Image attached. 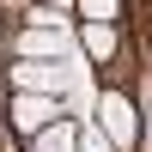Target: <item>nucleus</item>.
Returning a JSON list of instances; mask_svg holds the SVG:
<instances>
[{
  "mask_svg": "<svg viewBox=\"0 0 152 152\" xmlns=\"http://www.w3.org/2000/svg\"><path fill=\"white\" fill-rule=\"evenodd\" d=\"M31 152H79V122H67V116H61L55 128L31 134Z\"/></svg>",
  "mask_w": 152,
  "mask_h": 152,
  "instance_id": "nucleus-5",
  "label": "nucleus"
},
{
  "mask_svg": "<svg viewBox=\"0 0 152 152\" xmlns=\"http://www.w3.org/2000/svg\"><path fill=\"white\" fill-rule=\"evenodd\" d=\"M79 152H116V146H110V134L97 128V122H85L79 128Z\"/></svg>",
  "mask_w": 152,
  "mask_h": 152,
  "instance_id": "nucleus-8",
  "label": "nucleus"
},
{
  "mask_svg": "<svg viewBox=\"0 0 152 152\" xmlns=\"http://www.w3.org/2000/svg\"><path fill=\"white\" fill-rule=\"evenodd\" d=\"M79 43H85V55H91V61H116L122 37H116V24H79Z\"/></svg>",
  "mask_w": 152,
  "mask_h": 152,
  "instance_id": "nucleus-6",
  "label": "nucleus"
},
{
  "mask_svg": "<svg viewBox=\"0 0 152 152\" xmlns=\"http://www.w3.org/2000/svg\"><path fill=\"white\" fill-rule=\"evenodd\" d=\"M97 128L110 134L116 152H128L134 140H140V110H134V97L128 91H104V97H97Z\"/></svg>",
  "mask_w": 152,
  "mask_h": 152,
  "instance_id": "nucleus-1",
  "label": "nucleus"
},
{
  "mask_svg": "<svg viewBox=\"0 0 152 152\" xmlns=\"http://www.w3.org/2000/svg\"><path fill=\"white\" fill-rule=\"evenodd\" d=\"M18 61H61V31H49V24L18 31Z\"/></svg>",
  "mask_w": 152,
  "mask_h": 152,
  "instance_id": "nucleus-4",
  "label": "nucleus"
},
{
  "mask_svg": "<svg viewBox=\"0 0 152 152\" xmlns=\"http://www.w3.org/2000/svg\"><path fill=\"white\" fill-rule=\"evenodd\" d=\"M12 91L31 97H67V73L55 61H12Z\"/></svg>",
  "mask_w": 152,
  "mask_h": 152,
  "instance_id": "nucleus-2",
  "label": "nucleus"
},
{
  "mask_svg": "<svg viewBox=\"0 0 152 152\" xmlns=\"http://www.w3.org/2000/svg\"><path fill=\"white\" fill-rule=\"evenodd\" d=\"M61 122V97H31V91H12V128L31 140V134L55 128Z\"/></svg>",
  "mask_w": 152,
  "mask_h": 152,
  "instance_id": "nucleus-3",
  "label": "nucleus"
},
{
  "mask_svg": "<svg viewBox=\"0 0 152 152\" xmlns=\"http://www.w3.org/2000/svg\"><path fill=\"white\" fill-rule=\"evenodd\" d=\"M122 0H79V24H116Z\"/></svg>",
  "mask_w": 152,
  "mask_h": 152,
  "instance_id": "nucleus-7",
  "label": "nucleus"
}]
</instances>
